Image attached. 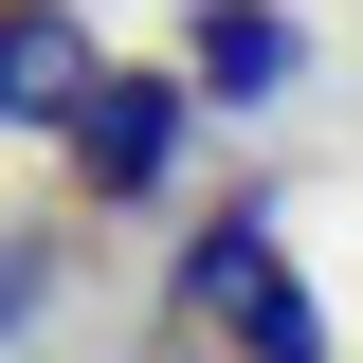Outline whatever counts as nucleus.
<instances>
[{
	"instance_id": "nucleus-1",
	"label": "nucleus",
	"mask_w": 363,
	"mask_h": 363,
	"mask_svg": "<svg viewBox=\"0 0 363 363\" xmlns=\"http://www.w3.org/2000/svg\"><path fill=\"white\" fill-rule=\"evenodd\" d=\"M182 327L218 363H327V309L291 291V255H272V218H218L200 255H182Z\"/></svg>"
},
{
	"instance_id": "nucleus-2",
	"label": "nucleus",
	"mask_w": 363,
	"mask_h": 363,
	"mask_svg": "<svg viewBox=\"0 0 363 363\" xmlns=\"http://www.w3.org/2000/svg\"><path fill=\"white\" fill-rule=\"evenodd\" d=\"M182 109H200L182 73H109V55H91V91L55 109V145H73V200H164V164H182Z\"/></svg>"
},
{
	"instance_id": "nucleus-3",
	"label": "nucleus",
	"mask_w": 363,
	"mask_h": 363,
	"mask_svg": "<svg viewBox=\"0 0 363 363\" xmlns=\"http://www.w3.org/2000/svg\"><path fill=\"white\" fill-rule=\"evenodd\" d=\"M291 73H309V37H291L272 0H200V18H182V91H218V109H272Z\"/></svg>"
},
{
	"instance_id": "nucleus-4",
	"label": "nucleus",
	"mask_w": 363,
	"mask_h": 363,
	"mask_svg": "<svg viewBox=\"0 0 363 363\" xmlns=\"http://www.w3.org/2000/svg\"><path fill=\"white\" fill-rule=\"evenodd\" d=\"M91 91V18L73 0H0V128H55Z\"/></svg>"
},
{
	"instance_id": "nucleus-5",
	"label": "nucleus",
	"mask_w": 363,
	"mask_h": 363,
	"mask_svg": "<svg viewBox=\"0 0 363 363\" xmlns=\"http://www.w3.org/2000/svg\"><path fill=\"white\" fill-rule=\"evenodd\" d=\"M55 272H73V255H55V236H0V345L37 327V291H55Z\"/></svg>"
}]
</instances>
